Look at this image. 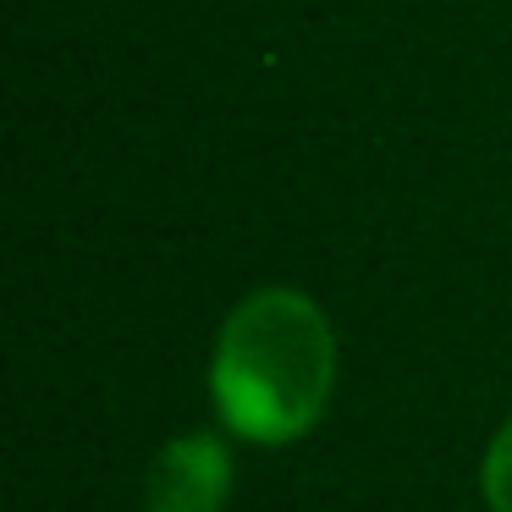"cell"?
I'll use <instances>...</instances> for the list:
<instances>
[{
    "mask_svg": "<svg viewBox=\"0 0 512 512\" xmlns=\"http://www.w3.org/2000/svg\"><path fill=\"white\" fill-rule=\"evenodd\" d=\"M336 380V336L320 303L292 287L243 298L221 325L210 391L243 441L281 446L320 424Z\"/></svg>",
    "mask_w": 512,
    "mask_h": 512,
    "instance_id": "1",
    "label": "cell"
},
{
    "mask_svg": "<svg viewBox=\"0 0 512 512\" xmlns=\"http://www.w3.org/2000/svg\"><path fill=\"white\" fill-rule=\"evenodd\" d=\"M226 496H232V457L215 435H177L149 463V512H221Z\"/></svg>",
    "mask_w": 512,
    "mask_h": 512,
    "instance_id": "2",
    "label": "cell"
},
{
    "mask_svg": "<svg viewBox=\"0 0 512 512\" xmlns=\"http://www.w3.org/2000/svg\"><path fill=\"white\" fill-rule=\"evenodd\" d=\"M479 490H485L490 512H512V419L496 430L485 446V468H479Z\"/></svg>",
    "mask_w": 512,
    "mask_h": 512,
    "instance_id": "3",
    "label": "cell"
}]
</instances>
